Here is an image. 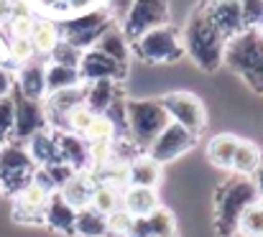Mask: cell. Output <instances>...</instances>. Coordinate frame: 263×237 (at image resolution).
I'll use <instances>...</instances> for the list:
<instances>
[{"label":"cell","instance_id":"6da1fadb","mask_svg":"<svg viewBox=\"0 0 263 237\" xmlns=\"http://www.w3.org/2000/svg\"><path fill=\"white\" fill-rule=\"evenodd\" d=\"M181 44H184V54L204 72H215L222 67V59H225V36L215 28V23L210 21L204 5L199 3L186 26H184V33H181Z\"/></svg>","mask_w":263,"mask_h":237},{"label":"cell","instance_id":"7a4b0ae2","mask_svg":"<svg viewBox=\"0 0 263 237\" xmlns=\"http://www.w3.org/2000/svg\"><path fill=\"white\" fill-rule=\"evenodd\" d=\"M258 189L251 176H233L215 191V227L220 237H233L238 232L240 214L258 202Z\"/></svg>","mask_w":263,"mask_h":237},{"label":"cell","instance_id":"3957f363","mask_svg":"<svg viewBox=\"0 0 263 237\" xmlns=\"http://www.w3.org/2000/svg\"><path fill=\"white\" fill-rule=\"evenodd\" d=\"M235 74L246 79L253 92H263V33L261 31H243L225 46V59Z\"/></svg>","mask_w":263,"mask_h":237},{"label":"cell","instance_id":"277c9868","mask_svg":"<svg viewBox=\"0 0 263 237\" xmlns=\"http://www.w3.org/2000/svg\"><path fill=\"white\" fill-rule=\"evenodd\" d=\"M125 117H128V138L143 153L156 141V135L172 123L161 100H125Z\"/></svg>","mask_w":263,"mask_h":237},{"label":"cell","instance_id":"5b68a950","mask_svg":"<svg viewBox=\"0 0 263 237\" xmlns=\"http://www.w3.org/2000/svg\"><path fill=\"white\" fill-rule=\"evenodd\" d=\"M130 51L148 64H174L184 56V44L174 26H159L146 31L130 44Z\"/></svg>","mask_w":263,"mask_h":237},{"label":"cell","instance_id":"8992f818","mask_svg":"<svg viewBox=\"0 0 263 237\" xmlns=\"http://www.w3.org/2000/svg\"><path fill=\"white\" fill-rule=\"evenodd\" d=\"M107 26H112V21H110L105 8H87V10H82L77 15L64 18L59 23V33H62L64 41L74 44L77 49L89 51V49H95L97 38L102 36V31Z\"/></svg>","mask_w":263,"mask_h":237},{"label":"cell","instance_id":"52a82bcc","mask_svg":"<svg viewBox=\"0 0 263 237\" xmlns=\"http://www.w3.org/2000/svg\"><path fill=\"white\" fill-rule=\"evenodd\" d=\"M36 163L23 146L0 143V191L18 194L36 176Z\"/></svg>","mask_w":263,"mask_h":237},{"label":"cell","instance_id":"ba28073f","mask_svg":"<svg viewBox=\"0 0 263 237\" xmlns=\"http://www.w3.org/2000/svg\"><path fill=\"white\" fill-rule=\"evenodd\" d=\"M164 110L169 112L172 123H179L181 128H186L192 135H202V130L207 128V110L204 102L192 94V92H169L161 97Z\"/></svg>","mask_w":263,"mask_h":237},{"label":"cell","instance_id":"9c48e42d","mask_svg":"<svg viewBox=\"0 0 263 237\" xmlns=\"http://www.w3.org/2000/svg\"><path fill=\"white\" fill-rule=\"evenodd\" d=\"M169 23V0H136L120 23L125 38L133 44L138 36H143L151 28L166 26Z\"/></svg>","mask_w":263,"mask_h":237},{"label":"cell","instance_id":"30bf717a","mask_svg":"<svg viewBox=\"0 0 263 237\" xmlns=\"http://www.w3.org/2000/svg\"><path fill=\"white\" fill-rule=\"evenodd\" d=\"M194 141H197V135H192L186 128H181L179 123H169V125L156 135V141L146 148V153L164 166V163H172V161H176L179 156H184V153L194 146Z\"/></svg>","mask_w":263,"mask_h":237},{"label":"cell","instance_id":"8fae6325","mask_svg":"<svg viewBox=\"0 0 263 237\" xmlns=\"http://www.w3.org/2000/svg\"><path fill=\"white\" fill-rule=\"evenodd\" d=\"M15 120H13V135L15 141H28L33 138L36 133L46 130L49 128V120H46V110H44V102H36V100H26V97H15Z\"/></svg>","mask_w":263,"mask_h":237},{"label":"cell","instance_id":"7c38bea8","mask_svg":"<svg viewBox=\"0 0 263 237\" xmlns=\"http://www.w3.org/2000/svg\"><path fill=\"white\" fill-rule=\"evenodd\" d=\"M15 196V207H13V217L18 222H28V225H39L44 222V209H46V202L51 196V191L46 186H41L36 179L31 184H26Z\"/></svg>","mask_w":263,"mask_h":237},{"label":"cell","instance_id":"4fadbf2b","mask_svg":"<svg viewBox=\"0 0 263 237\" xmlns=\"http://www.w3.org/2000/svg\"><path fill=\"white\" fill-rule=\"evenodd\" d=\"M80 74H82V82H95V79L123 82V79L128 77V64L115 62V59H110L107 54H102V51H97V49H89V51L82 54Z\"/></svg>","mask_w":263,"mask_h":237},{"label":"cell","instance_id":"5bb4252c","mask_svg":"<svg viewBox=\"0 0 263 237\" xmlns=\"http://www.w3.org/2000/svg\"><path fill=\"white\" fill-rule=\"evenodd\" d=\"M210 21L215 23V28L225 36V41L235 38L238 33H243V18H240V0H202Z\"/></svg>","mask_w":263,"mask_h":237},{"label":"cell","instance_id":"9a60e30c","mask_svg":"<svg viewBox=\"0 0 263 237\" xmlns=\"http://www.w3.org/2000/svg\"><path fill=\"white\" fill-rule=\"evenodd\" d=\"M176 235V220L166 207L154 209L146 217H133V225L125 237H172Z\"/></svg>","mask_w":263,"mask_h":237},{"label":"cell","instance_id":"2e32d148","mask_svg":"<svg viewBox=\"0 0 263 237\" xmlns=\"http://www.w3.org/2000/svg\"><path fill=\"white\" fill-rule=\"evenodd\" d=\"M57 133V143H59V156L62 161L74 171V173H85L89 171V143L69 130H54Z\"/></svg>","mask_w":263,"mask_h":237},{"label":"cell","instance_id":"e0dca14e","mask_svg":"<svg viewBox=\"0 0 263 237\" xmlns=\"http://www.w3.org/2000/svg\"><path fill=\"white\" fill-rule=\"evenodd\" d=\"M44 225L59 235L72 237L74 235V225H77V209L72 204L64 202V196L59 191H51L46 209H44Z\"/></svg>","mask_w":263,"mask_h":237},{"label":"cell","instance_id":"ac0fdd59","mask_svg":"<svg viewBox=\"0 0 263 237\" xmlns=\"http://www.w3.org/2000/svg\"><path fill=\"white\" fill-rule=\"evenodd\" d=\"M161 173H164V166L159 161H154L148 153H138L128 163V186L156 189L161 184Z\"/></svg>","mask_w":263,"mask_h":237},{"label":"cell","instance_id":"d6986e66","mask_svg":"<svg viewBox=\"0 0 263 237\" xmlns=\"http://www.w3.org/2000/svg\"><path fill=\"white\" fill-rule=\"evenodd\" d=\"M120 97V82L112 79H95L85 82V105L95 115H105L107 107Z\"/></svg>","mask_w":263,"mask_h":237},{"label":"cell","instance_id":"ffe728a7","mask_svg":"<svg viewBox=\"0 0 263 237\" xmlns=\"http://www.w3.org/2000/svg\"><path fill=\"white\" fill-rule=\"evenodd\" d=\"M18 94L26 100L44 102L46 97V67L44 64H23L18 72Z\"/></svg>","mask_w":263,"mask_h":237},{"label":"cell","instance_id":"44dd1931","mask_svg":"<svg viewBox=\"0 0 263 237\" xmlns=\"http://www.w3.org/2000/svg\"><path fill=\"white\" fill-rule=\"evenodd\" d=\"M28 143V156L33 158V163L39 166V168H44V166H51V163H59L62 156H59V143H57V133L51 130V128H46V130H41V133H36L33 138H28L26 141Z\"/></svg>","mask_w":263,"mask_h":237},{"label":"cell","instance_id":"7402d4cb","mask_svg":"<svg viewBox=\"0 0 263 237\" xmlns=\"http://www.w3.org/2000/svg\"><path fill=\"white\" fill-rule=\"evenodd\" d=\"M159 207H161V202H159L156 189H148V186H125L123 189V209L128 214L146 217Z\"/></svg>","mask_w":263,"mask_h":237},{"label":"cell","instance_id":"603a6c76","mask_svg":"<svg viewBox=\"0 0 263 237\" xmlns=\"http://www.w3.org/2000/svg\"><path fill=\"white\" fill-rule=\"evenodd\" d=\"M92 191H95V179H92L89 171H85V173H72V176L62 184V189H59V194L64 196V202L72 204L74 209L89 207Z\"/></svg>","mask_w":263,"mask_h":237},{"label":"cell","instance_id":"cb8c5ba5","mask_svg":"<svg viewBox=\"0 0 263 237\" xmlns=\"http://www.w3.org/2000/svg\"><path fill=\"white\" fill-rule=\"evenodd\" d=\"M95 49L102 51V54H107V56L115 59V62L128 64V56H130V41L125 38V33H123V28H120L118 23H112V26H107V28L102 31V36L97 38Z\"/></svg>","mask_w":263,"mask_h":237},{"label":"cell","instance_id":"d4e9b609","mask_svg":"<svg viewBox=\"0 0 263 237\" xmlns=\"http://www.w3.org/2000/svg\"><path fill=\"white\" fill-rule=\"evenodd\" d=\"M238 135L233 133H220V135H212L210 143H207V158L215 168H225L230 171L233 166V156H235V148H238Z\"/></svg>","mask_w":263,"mask_h":237},{"label":"cell","instance_id":"484cf974","mask_svg":"<svg viewBox=\"0 0 263 237\" xmlns=\"http://www.w3.org/2000/svg\"><path fill=\"white\" fill-rule=\"evenodd\" d=\"M263 163V153L261 148L253 143V141H238V148H235V156H233V166L230 171H235L238 176H253Z\"/></svg>","mask_w":263,"mask_h":237},{"label":"cell","instance_id":"4316f807","mask_svg":"<svg viewBox=\"0 0 263 237\" xmlns=\"http://www.w3.org/2000/svg\"><path fill=\"white\" fill-rule=\"evenodd\" d=\"M62 33H59V23H54L51 18H36L33 31H31V44L36 49V54H51L54 46L59 44Z\"/></svg>","mask_w":263,"mask_h":237},{"label":"cell","instance_id":"83f0119b","mask_svg":"<svg viewBox=\"0 0 263 237\" xmlns=\"http://www.w3.org/2000/svg\"><path fill=\"white\" fill-rule=\"evenodd\" d=\"M74 235H80V237H110L107 217L100 214L95 207H82V209H77Z\"/></svg>","mask_w":263,"mask_h":237},{"label":"cell","instance_id":"f1b7e54d","mask_svg":"<svg viewBox=\"0 0 263 237\" xmlns=\"http://www.w3.org/2000/svg\"><path fill=\"white\" fill-rule=\"evenodd\" d=\"M80 84H85L80 69L62 67V64H54V62L46 64V94L59 92V89H72V87H80Z\"/></svg>","mask_w":263,"mask_h":237},{"label":"cell","instance_id":"f546056e","mask_svg":"<svg viewBox=\"0 0 263 237\" xmlns=\"http://www.w3.org/2000/svg\"><path fill=\"white\" fill-rule=\"evenodd\" d=\"M89 207H95L100 214H112L115 209H120L123 207V191L120 189H115V186H110V184H100V181H95V191H92V202H89Z\"/></svg>","mask_w":263,"mask_h":237},{"label":"cell","instance_id":"4dcf8cb0","mask_svg":"<svg viewBox=\"0 0 263 237\" xmlns=\"http://www.w3.org/2000/svg\"><path fill=\"white\" fill-rule=\"evenodd\" d=\"M82 138L87 143H112L118 138V130H115V125L107 115H95L89 128L82 133Z\"/></svg>","mask_w":263,"mask_h":237},{"label":"cell","instance_id":"1f68e13d","mask_svg":"<svg viewBox=\"0 0 263 237\" xmlns=\"http://www.w3.org/2000/svg\"><path fill=\"white\" fill-rule=\"evenodd\" d=\"M238 232L246 237H263V199L253 202L238 222Z\"/></svg>","mask_w":263,"mask_h":237},{"label":"cell","instance_id":"d6a6232c","mask_svg":"<svg viewBox=\"0 0 263 237\" xmlns=\"http://www.w3.org/2000/svg\"><path fill=\"white\" fill-rule=\"evenodd\" d=\"M33 23H36V18L28 13V10H23V8H15L13 10V15L8 18V31H10V38H31V31H33Z\"/></svg>","mask_w":263,"mask_h":237},{"label":"cell","instance_id":"836d02e7","mask_svg":"<svg viewBox=\"0 0 263 237\" xmlns=\"http://www.w3.org/2000/svg\"><path fill=\"white\" fill-rule=\"evenodd\" d=\"M82 54H85L82 49H77L74 44H69V41L59 38V44L54 46V51H51L49 56H51V62H54V64H62V67H74V69H80Z\"/></svg>","mask_w":263,"mask_h":237},{"label":"cell","instance_id":"e575fe53","mask_svg":"<svg viewBox=\"0 0 263 237\" xmlns=\"http://www.w3.org/2000/svg\"><path fill=\"white\" fill-rule=\"evenodd\" d=\"M240 18L246 31H263V0H240Z\"/></svg>","mask_w":263,"mask_h":237},{"label":"cell","instance_id":"d590c367","mask_svg":"<svg viewBox=\"0 0 263 237\" xmlns=\"http://www.w3.org/2000/svg\"><path fill=\"white\" fill-rule=\"evenodd\" d=\"M92 117H95V112L89 110L87 105H77L74 110H69V112H67V117H64V130L82 135V133L89 128Z\"/></svg>","mask_w":263,"mask_h":237},{"label":"cell","instance_id":"8d00e7d4","mask_svg":"<svg viewBox=\"0 0 263 237\" xmlns=\"http://www.w3.org/2000/svg\"><path fill=\"white\" fill-rule=\"evenodd\" d=\"M8 56H10V62H15V64H28L33 56H36V49H33V44H31V38H10V44H8Z\"/></svg>","mask_w":263,"mask_h":237},{"label":"cell","instance_id":"74e56055","mask_svg":"<svg viewBox=\"0 0 263 237\" xmlns=\"http://www.w3.org/2000/svg\"><path fill=\"white\" fill-rule=\"evenodd\" d=\"M13 120H15V102L10 97L0 100V143H5L13 135Z\"/></svg>","mask_w":263,"mask_h":237},{"label":"cell","instance_id":"f35d334b","mask_svg":"<svg viewBox=\"0 0 263 237\" xmlns=\"http://www.w3.org/2000/svg\"><path fill=\"white\" fill-rule=\"evenodd\" d=\"M133 225V214H128L123 207L115 209L112 214H107V230H110V237H125L128 230Z\"/></svg>","mask_w":263,"mask_h":237},{"label":"cell","instance_id":"ab89813d","mask_svg":"<svg viewBox=\"0 0 263 237\" xmlns=\"http://www.w3.org/2000/svg\"><path fill=\"white\" fill-rule=\"evenodd\" d=\"M133 3H136V0H107V3H105V10H107V15H110L112 23H123Z\"/></svg>","mask_w":263,"mask_h":237},{"label":"cell","instance_id":"60d3db41","mask_svg":"<svg viewBox=\"0 0 263 237\" xmlns=\"http://www.w3.org/2000/svg\"><path fill=\"white\" fill-rule=\"evenodd\" d=\"M15 8H18L15 0H0V23H8V18L13 15Z\"/></svg>","mask_w":263,"mask_h":237},{"label":"cell","instance_id":"b9f144b4","mask_svg":"<svg viewBox=\"0 0 263 237\" xmlns=\"http://www.w3.org/2000/svg\"><path fill=\"white\" fill-rule=\"evenodd\" d=\"M10 87H13V79H10V74H8L3 67H0V100L10 94Z\"/></svg>","mask_w":263,"mask_h":237},{"label":"cell","instance_id":"7bdbcfd3","mask_svg":"<svg viewBox=\"0 0 263 237\" xmlns=\"http://www.w3.org/2000/svg\"><path fill=\"white\" fill-rule=\"evenodd\" d=\"M253 184H256V189H258V196L263 199V163H261V168L253 173Z\"/></svg>","mask_w":263,"mask_h":237},{"label":"cell","instance_id":"ee69618b","mask_svg":"<svg viewBox=\"0 0 263 237\" xmlns=\"http://www.w3.org/2000/svg\"><path fill=\"white\" fill-rule=\"evenodd\" d=\"M28 3H33V5H44L46 0H28Z\"/></svg>","mask_w":263,"mask_h":237},{"label":"cell","instance_id":"f6af8a7d","mask_svg":"<svg viewBox=\"0 0 263 237\" xmlns=\"http://www.w3.org/2000/svg\"><path fill=\"white\" fill-rule=\"evenodd\" d=\"M172 237H176V235H172Z\"/></svg>","mask_w":263,"mask_h":237},{"label":"cell","instance_id":"bcb514c9","mask_svg":"<svg viewBox=\"0 0 263 237\" xmlns=\"http://www.w3.org/2000/svg\"><path fill=\"white\" fill-rule=\"evenodd\" d=\"M261 79H263V74H261Z\"/></svg>","mask_w":263,"mask_h":237},{"label":"cell","instance_id":"7dc6e473","mask_svg":"<svg viewBox=\"0 0 263 237\" xmlns=\"http://www.w3.org/2000/svg\"><path fill=\"white\" fill-rule=\"evenodd\" d=\"M261 33H263V31H261Z\"/></svg>","mask_w":263,"mask_h":237}]
</instances>
